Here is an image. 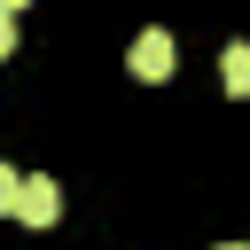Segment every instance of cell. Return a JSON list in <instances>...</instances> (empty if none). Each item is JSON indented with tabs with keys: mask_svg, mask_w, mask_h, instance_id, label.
<instances>
[{
	"mask_svg": "<svg viewBox=\"0 0 250 250\" xmlns=\"http://www.w3.org/2000/svg\"><path fill=\"white\" fill-rule=\"evenodd\" d=\"M219 250H250V242H219Z\"/></svg>",
	"mask_w": 250,
	"mask_h": 250,
	"instance_id": "6",
	"label": "cell"
},
{
	"mask_svg": "<svg viewBox=\"0 0 250 250\" xmlns=\"http://www.w3.org/2000/svg\"><path fill=\"white\" fill-rule=\"evenodd\" d=\"M133 78H148V86H156V78H172V31H156V23H148V31L133 39Z\"/></svg>",
	"mask_w": 250,
	"mask_h": 250,
	"instance_id": "1",
	"label": "cell"
},
{
	"mask_svg": "<svg viewBox=\"0 0 250 250\" xmlns=\"http://www.w3.org/2000/svg\"><path fill=\"white\" fill-rule=\"evenodd\" d=\"M16 195H23V172H8V164H0V211H16Z\"/></svg>",
	"mask_w": 250,
	"mask_h": 250,
	"instance_id": "4",
	"label": "cell"
},
{
	"mask_svg": "<svg viewBox=\"0 0 250 250\" xmlns=\"http://www.w3.org/2000/svg\"><path fill=\"white\" fill-rule=\"evenodd\" d=\"M55 211H62V188L31 172V180H23V195H16V219H23V227H55Z\"/></svg>",
	"mask_w": 250,
	"mask_h": 250,
	"instance_id": "2",
	"label": "cell"
},
{
	"mask_svg": "<svg viewBox=\"0 0 250 250\" xmlns=\"http://www.w3.org/2000/svg\"><path fill=\"white\" fill-rule=\"evenodd\" d=\"M219 86H227L234 102H250V47H242V39H234V47L219 55Z\"/></svg>",
	"mask_w": 250,
	"mask_h": 250,
	"instance_id": "3",
	"label": "cell"
},
{
	"mask_svg": "<svg viewBox=\"0 0 250 250\" xmlns=\"http://www.w3.org/2000/svg\"><path fill=\"white\" fill-rule=\"evenodd\" d=\"M0 8H23V0H0Z\"/></svg>",
	"mask_w": 250,
	"mask_h": 250,
	"instance_id": "7",
	"label": "cell"
},
{
	"mask_svg": "<svg viewBox=\"0 0 250 250\" xmlns=\"http://www.w3.org/2000/svg\"><path fill=\"white\" fill-rule=\"evenodd\" d=\"M16 55V8H0V62Z\"/></svg>",
	"mask_w": 250,
	"mask_h": 250,
	"instance_id": "5",
	"label": "cell"
}]
</instances>
